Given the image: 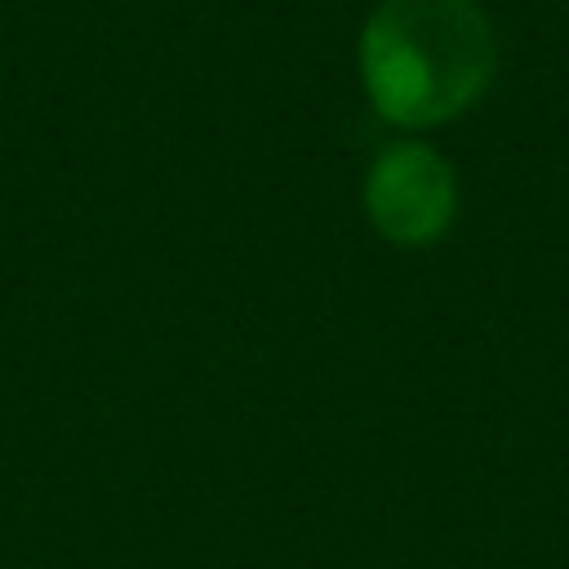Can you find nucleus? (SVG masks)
<instances>
[{
	"mask_svg": "<svg viewBox=\"0 0 569 569\" xmlns=\"http://www.w3.org/2000/svg\"><path fill=\"white\" fill-rule=\"evenodd\" d=\"M365 204L373 227L396 244H427L436 240L453 218V173L449 164L427 147H391L378 156Z\"/></svg>",
	"mask_w": 569,
	"mask_h": 569,
	"instance_id": "f03ea898",
	"label": "nucleus"
},
{
	"mask_svg": "<svg viewBox=\"0 0 569 569\" xmlns=\"http://www.w3.org/2000/svg\"><path fill=\"white\" fill-rule=\"evenodd\" d=\"M498 62L476 0H382L360 31V80L391 124H440L467 111Z\"/></svg>",
	"mask_w": 569,
	"mask_h": 569,
	"instance_id": "f257e3e1",
	"label": "nucleus"
}]
</instances>
